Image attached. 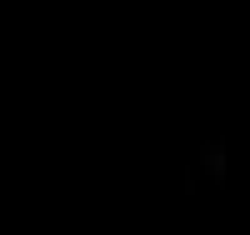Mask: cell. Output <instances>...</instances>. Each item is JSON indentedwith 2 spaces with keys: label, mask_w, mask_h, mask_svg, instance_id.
Masks as SVG:
<instances>
[{
  "label": "cell",
  "mask_w": 250,
  "mask_h": 235,
  "mask_svg": "<svg viewBox=\"0 0 250 235\" xmlns=\"http://www.w3.org/2000/svg\"><path fill=\"white\" fill-rule=\"evenodd\" d=\"M200 165H205V175H210V185H225V145L220 140L200 145Z\"/></svg>",
  "instance_id": "obj_1"
}]
</instances>
